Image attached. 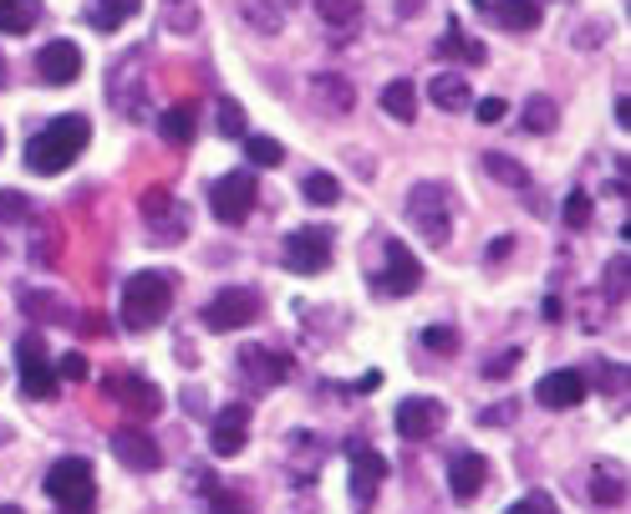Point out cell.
<instances>
[{"instance_id":"33","label":"cell","mask_w":631,"mask_h":514,"mask_svg":"<svg viewBox=\"0 0 631 514\" xmlns=\"http://www.w3.org/2000/svg\"><path fill=\"white\" fill-rule=\"evenodd\" d=\"M215 128L225 132V138H245V132H250V112L239 108L235 97H219L215 102Z\"/></svg>"},{"instance_id":"16","label":"cell","mask_w":631,"mask_h":514,"mask_svg":"<svg viewBox=\"0 0 631 514\" xmlns=\"http://www.w3.org/2000/svg\"><path fill=\"white\" fill-rule=\"evenodd\" d=\"M245 443H250V407L229 403L225 413L215 418V428H209V448H215L219 458H235Z\"/></svg>"},{"instance_id":"20","label":"cell","mask_w":631,"mask_h":514,"mask_svg":"<svg viewBox=\"0 0 631 514\" xmlns=\"http://www.w3.org/2000/svg\"><path fill=\"white\" fill-rule=\"evenodd\" d=\"M479 11H489L494 21L504 26V31H514V37H524V31H535L540 26V6L535 0H474Z\"/></svg>"},{"instance_id":"23","label":"cell","mask_w":631,"mask_h":514,"mask_svg":"<svg viewBox=\"0 0 631 514\" xmlns=\"http://www.w3.org/2000/svg\"><path fill=\"white\" fill-rule=\"evenodd\" d=\"M382 112L393 122H413L417 118V87L407 82V77H397V82L382 87Z\"/></svg>"},{"instance_id":"12","label":"cell","mask_w":631,"mask_h":514,"mask_svg":"<svg viewBox=\"0 0 631 514\" xmlns=\"http://www.w3.org/2000/svg\"><path fill=\"white\" fill-rule=\"evenodd\" d=\"M346 454H352V500H357L362 510H372L382 478H387V458H382L377 448H367V443H346Z\"/></svg>"},{"instance_id":"11","label":"cell","mask_w":631,"mask_h":514,"mask_svg":"<svg viewBox=\"0 0 631 514\" xmlns=\"http://www.w3.org/2000/svg\"><path fill=\"white\" fill-rule=\"evenodd\" d=\"M393 423H397V433H403L407 443H423V438H433V433L448 423V407H443L438 397H403Z\"/></svg>"},{"instance_id":"37","label":"cell","mask_w":631,"mask_h":514,"mask_svg":"<svg viewBox=\"0 0 631 514\" xmlns=\"http://www.w3.org/2000/svg\"><path fill=\"white\" fill-rule=\"evenodd\" d=\"M316 11H322V21H332V26H357L362 0H316Z\"/></svg>"},{"instance_id":"5","label":"cell","mask_w":631,"mask_h":514,"mask_svg":"<svg viewBox=\"0 0 631 514\" xmlns=\"http://www.w3.org/2000/svg\"><path fill=\"white\" fill-rule=\"evenodd\" d=\"M16 377H21V397H31V403H51L57 397V367H51V352L41 342V332H26L16 342Z\"/></svg>"},{"instance_id":"44","label":"cell","mask_w":631,"mask_h":514,"mask_svg":"<svg viewBox=\"0 0 631 514\" xmlns=\"http://www.w3.org/2000/svg\"><path fill=\"white\" fill-rule=\"evenodd\" d=\"M168 209H174V199H168V189H148V194H144V219H148V225H154L158 215H168Z\"/></svg>"},{"instance_id":"7","label":"cell","mask_w":631,"mask_h":514,"mask_svg":"<svg viewBox=\"0 0 631 514\" xmlns=\"http://www.w3.org/2000/svg\"><path fill=\"white\" fill-rule=\"evenodd\" d=\"M332 229H316V225H300L286 235L280 245V260H286L290 276H322L326 265H332Z\"/></svg>"},{"instance_id":"19","label":"cell","mask_w":631,"mask_h":514,"mask_svg":"<svg viewBox=\"0 0 631 514\" xmlns=\"http://www.w3.org/2000/svg\"><path fill=\"white\" fill-rule=\"evenodd\" d=\"M322 458H326L322 438H310V433H290V443H286V468H290V478H296V484H310V478L322 474Z\"/></svg>"},{"instance_id":"2","label":"cell","mask_w":631,"mask_h":514,"mask_svg":"<svg viewBox=\"0 0 631 514\" xmlns=\"http://www.w3.org/2000/svg\"><path fill=\"white\" fill-rule=\"evenodd\" d=\"M174 306V276L168 270H138L122 280V326L128 332H154Z\"/></svg>"},{"instance_id":"31","label":"cell","mask_w":631,"mask_h":514,"mask_svg":"<svg viewBox=\"0 0 631 514\" xmlns=\"http://www.w3.org/2000/svg\"><path fill=\"white\" fill-rule=\"evenodd\" d=\"M524 128H530V132H555V128H560L555 97H545V92L530 97V102H524Z\"/></svg>"},{"instance_id":"27","label":"cell","mask_w":631,"mask_h":514,"mask_svg":"<svg viewBox=\"0 0 631 514\" xmlns=\"http://www.w3.org/2000/svg\"><path fill=\"white\" fill-rule=\"evenodd\" d=\"M132 11H138V0H92V6H87V26H92V31H118Z\"/></svg>"},{"instance_id":"1","label":"cell","mask_w":631,"mask_h":514,"mask_svg":"<svg viewBox=\"0 0 631 514\" xmlns=\"http://www.w3.org/2000/svg\"><path fill=\"white\" fill-rule=\"evenodd\" d=\"M92 144V122L82 112H67V118H51L41 132H31V144H26V168L51 179V174H67L77 164V154Z\"/></svg>"},{"instance_id":"18","label":"cell","mask_w":631,"mask_h":514,"mask_svg":"<svg viewBox=\"0 0 631 514\" xmlns=\"http://www.w3.org/2000/svg\"><path fill=\"white\" fill-rule=\"evenodd\" d=\"M108 393L118 397L122 413H132V418H158V407H164V393L148 377H112Z\"/></svg>"},{"instance_id":"17","label":"cell","mask_w":631,"mask_h":514,"mask_svg":"<svg viewBox=\"0 0 631 514\" xmlns=\"http://www.w3.org/2000/svg\"><path fill=\"white\" fill-rule=\"evenodd\" d=\"M489 484V458L484 454H453L448 464V494L459 504H474Z\"/></svg>"},{"instance_id":"10","label":"cell","mask_w":631,"mask_h":514,"mask_svg":"<svg viewBox=\"0 0 631 514\" xmlns=\"http://www.w3.org/2000/svg\"><path fill=\"white\" fill-rule=\"evenodd\" d=\"M108 448L122 468H132V474H154V468L164 464V448H158V438L148 428H112Z\"/></svg>"},{"instance_id":"38","label":"cell","mask_w":631,"mask_h":514,"mask_svg":"<svg viewBox=\"0 0 631 514\" xmlns=\"http://www.w3.org/2000/svg\"><path fill=\"white\" fill-rule=\"evenodd\" d=\"M57 245H61L57 219H41V235H31V260L51 265V260H57Z\"/></svg>"},{"instance_id":"54","label":"cell","mask_w":631,"mask_h":514,"mask_svg":"<svg viewBox=\"0 0 631 514\" xmlns=\"http://www.w3.org/2000/svg\"><path fill=\"white\" fill-rule=\"evenodd\" d=\"M0 148H6V132H0Z\"/></svg>"},{"instance_id":"26","label":"cell","mask_w":631,"mask_h":514,"mask_svg":"<svg viewBox=\"0 0 631 514\" xmlns=\"http://www.w3.org/2000/svg\"><path fill=\"white\" fill-rule=\"evenodd\" d=\"M41 16V0H0V31L6 37H26Z\"/></svg>"},{"instance_id":"13","label":"cell","mask_w":631,"mask_h":514,"mask_svg":"<svg viewBox=\"0 0 631 514\" xmlns=\"http://www.w3.org/2000/svg\"><path fill=\"white\" fill-rule=\"evenodd\" d=\"M535 403L550 407V413H565V407H581L585 403V377L575 367H560V372H545L535 383Z\"/></svg>"},{"instance_id":"52","label":"cell","mask_w":631,"mask_h":514,"mask_svg":"<svg viewBox=\"0 0 631 514\" xmlns=\"http://www.w3.org/2000/svg\"><path fill=\"white\" fill-rule=\"evenodd\" d=\"M0 443H11V428H6V423H0Z\"/></svg>"},{"instance_id":"3","label":"cell","mask_w":631,"mask_h":514,"mask_svg":"<svg viewBox=\"0 0 631 514\" xmlns=\"http://www.w3.org/2000/svg\"><path fill=\"white\" fill-rule=\"evenodd\" d=\"M47 500L57 504L61 514H92L97 510V478H92V464L77 454L57 458L47 468Z\"/></svg>"},{"instance_id":"42","label":"cell","mask_w":631,"mask_h":514,"mask_svg":"<svg viewBox=\"0 0 631 514\" xmlns=\"http://www.w3.org/2000/svg\"><path fill=\"white\" fill-rule=\"evenodd\" d=\"M423 347L428 352H453L459 347V332H453V326H428V332H423Z\"/></svg>"},{"instance_id":"48","label":"cell","mask_w":631,"mask_h":514,"mask_svg":"<svg viewBox=\"0 0 631 514\" xmlns=\"http://www.w3.org/2000/svg\"><path fill=\"white\" fill-rule=\"evenodd\" d=\"M601 31H607V26H585L575 41H581V47H601Z\"/></svg>"},{"instance_id":"34","label":"cell","mask_w":631,"mask_h":514,"mask_svg":"<svg viewBox=\"0 0 631 514\" xmlns=\"http://www.w3.org/2000/svg\"><path fill=\"white\" fill-rule=\"evenodd\" d=\"M245 154H250L255 168H275L286 158V148L275 144V138H265V132H245Z\"/></svg>"},{"instance_id":"4","label":"cell","mask_w":631,"mask_h":514,"mask_svg":"<svg viewBox=\"0 0 631 514\" xmlns=\"http://www.w3.org/2000/svg\"><path fill=\"white\" fill-rule=\"evenodd\" d=\"M407 225L417 235L428 239V245H448L453 239V199H448V184H413L407 189Z\"/></svg>"},{"instance_id":"51","label":"cell","mask_w":631,"mask_h":514,"mask_svg":"<svg viewBox=\"0 0 631 514\" xmlns=\"http://www.w3.org/2000/svg\"><path fill=\"white\" fill-rule=\"evenodd\" d=\"M0 514H26V510H21V504H0Z\"/></svg>"},{"instance_id":"46","label":"cell","mask_w":631,"mask_h":514,"mask_svg":"<svg viewBox=\"0 0 631 514\" xmlns=\"http://www.w3.org/2000/svg\"><path fill=\"white\" fill-rule=\"evenodd\" d=\"M504 112H510V108H504V97H484V102L474 108V118L479 122H504Z\"/></svg>"},{"instance_id":"28","label":"cell","mask_w":631,"mask_h":514,"mask_svg":"<svg viewBox=\"0 0 631 514\" xmlns=\"http://www.w3.org/2000/svg\"><path fill=\"white\" fill-rule=\"evenodd\" d=\"M300 199L316 204V209H332V204H342V179L316 168V174H306V179H300Z\"/></svg>"},{"instance_id":"45","label":"cell","mask_w":631,"mask_h":514,"mask_svg":"<svg viewBox=\"0 0 631 514\" xmlns=\"http://www.w3.org/2000/svg\"><path fill=\"white\" fill-rule=\"evenodd\" d=\"M514 413H520V403H494V407L479 413V423H484V428H500V423H510Z\"/></svg>"},{"instance_id":"53","label":"cell","mask_w":631,"mask_h":514,"mask_svg":"<svg viewBox=\"0 0 631 514\" xmlns=\"http://www.w3.org/2000/svg\"><path fill=\"white\" fill-rule=\"evenodd\" d=\"M0 87H6V57H0Z\"/></svg>"},{"instance_id":"55","label":"cell","mask_w":631,"mask_h":514,"mask_svg":"<svg viewBox=\"0 0 631 514\" xmlns=\"http://www.w3.org/2000/svg\"><path fill=\"white\" fill-rule=\"evenodd\" d=\"M0 255H6V245H0Z\"/></svg>"},{"instance_id":"32","label":"cell","mask_w":631,"mask_h":514,"mask_svg":"<svg viewBox=\"0 0 631 514\" xmlns=\"http://www.w3.org/2000/svg\"><path fill=\"white\" fill-rule=\"evenodd\" d=\"M484 174H494L500 184H510V189H530V168L524 164H514L510 154H484Z\"/></svg>"},{"instance_id":"24","label":"cell","mask_w":631,"mask_h":514,"mask_svg":"<svg viewBox=\"0 0 631 514\" xmlns=\"http://www.w3.org/2000/svg\"><path fill=\"white\" fill-rule=\"evenodd\" d=\"M591 500L595 504H621L627 500V468L621 464H595L591 468Z\"/></svg>"},{"instance_id":"25","label":"cell","mask_w":631,"mask_h":514,"mask_svg":"<svg viewBox=\"0 0 631 514\" xmlns=\"http://www.w3.org/2000/svg\"><path fill=\"white\" fill-rule=\"evenodd\" d=\"M194 122H199V112H194V102H174L168 112H158V132H164L174 148H184L194 138Z\"/></svg>"},{"instance_id":"40","label":"cell","mask_w":631,"mask_h":514,"mask_svg":"<svg viewBox=\"0 0 631 514\" xmlns=\"http://www.w3.org/2000/svg\"><path fill=\"white\" fill-rule=\"evenodd\" d=\"M591 215H595V209H591V194H565V225H571V229H585V225H591Z\"/></svg>"},{"instance_id":"35","label":"cell","mask_w":631,"mask_h":514,"mask_svg":"<svg viewBox=\"0 0 631 514\" xmlns=\"http://www.w3.org/2000/svg\"><path fill=\"white\" fill-rule=\"evenodd\" d=\"M21 219H31V194L0 189V225H21Z\"/></svg>"},{"instance_id":"8","label":"cell","mask_w":631,"mask_h":514,"mask_svg":"<svg viewBox=\"0 0 631 514\" xmlns=\"http://www.w3.org/2000/svg\"><path fill=\"white\" fill-rule=\"evenodd\" d=\"M199 316L209 332H239V326H250L260 316V296L250 286H225L219 296H209V306Z\"/></svg>"},{"instance_id":"9","label":"cell","mask_w":631,"mask_h":514,"mask_svg":"<svg viewBox=\"0 0 631 514\" xmlns=\"http://www.w3.org/2000/svg\"><path fill=\"white\" fill-rule=\"evenodd\" d=\"M417 286H423V265H417V255L407 250L403 239H387V245H382L377 290L382 296H413Z\"/></svg>"},{"instance_id":"14","label":"cell","mask_w":631,"mask_h":514,"mask_svg":"<svg viewBox=\"0 0 631 514\" xmlns=\"http://www.w3.org/2000/svg\"><path fill=\"white\" fill-rule=\"evenodd\" d=\"M37 72L47 87H72L77 77H82V51H77V41H47L37 57Z\"/></svg>"},{"instance_id":"22","label":"cell","mask_w":631,"mask_h":514,"mask_svg":"<svg viewBox=\"0 0 631 514\" xmlns=\"http://www.w3.org/2000/svg\"><path fill=\"white\" fill-rule=\"evenodd\" d=\"M428 97H433V108H438V112H464V108H474V92H469V82H464L459 72H438V77H433Z\"/></svg>"},{"instance_id":"47","label":"cell","mask_w":631,"mask_h":514,"mask_svg":"<svg viewBox=\"0 0 631 514\" xmlns=\"http://www.w3.org/2000/svg\"><path fill=\"white\" fill-rule=\"evenodd\" d=\"M57 377H72V383H82V377H87V357H77V352H67V357L57 362Z\"/></svg>"},{"instance_id":"43","label":"cell","mask_w":631,"mask_h":514,"mask_svg":"<svg viewBox=\"0 0 631 514\" xmlns=\"http://www.w3.org/2000/svg\"><path fill=\"white\" fill-rule=\"evenodd\" d=\"M611 286V300H621L627 296V255H617V260H611V270H607V280H601V290Z\"/></svg>"},{"instance_id":"15","label":"cell","mask_w":631,"mask_h":514,"mask_svg":"<svg viewBox=\"0 0 631 514\" xmlns=\"http://www.w3.org/2000/svg\"><path fill=\"white\" fill-rule=\"evenodd\" d=\"M239 372H245L255 387H280L290 372H296V362L275 347H245L239 352Z\"/></svg>"},{"instance_id":"41","label":"cell","mask_w":631,"mask_h":514,"mask_svg":"<svg viewBox=\"0 0 631 514\" xmlns=\"http://www.w3.org/2000/svg\"><path fill=\"white\" fill-rule=\"evenodd\" d=\"M504 514H560V510H555V500H550V494L535 490V494H524V500H514Z\"/></svg>"},{"instance_id":"36","label":"cell","mask_w":631,"mask_h":514,"mask_svg":"<svg viewBox=\"0 0 631 514\" xmlns=\"http://www.w3.org/2000/svg\"><path fill=\"white\" fill-rule=\"evenodd\" d=\"M438 57H464V61H484V47L479 41H464L459 26H448V37L438 41Z\"/></svg>"},{"instance_id":"6","label":"cell","mask_w":631,"mask_h":514,"mask_svg":"<svg viewBox=\"0 0 631 514\" xmlns=\"http://www.w3.org/2000/svg\"><path fill=\"white\" fill-rule=\"evenodd\" d=\"M255 199H260V184L245 168H235V174L209 184V209H215L219 225H245L255 215Z\"/></svg>"},{"instance_id":"39","label":"cell","mask_w":631,"mask_h":514,"mask_svg":"<svg viewBox=\"0 0 631 514\" xmlns=\"http://www.w3.org/2000/svg\"><path fill=\"white\" fill-rule=\"evenodd\" d=\"M520 357H524V352H514V347H504V352H494V357H489V362H484V377H489V383H504V377H510V372H514V367H520Z\"/></svg>"},{"instance_id":"21","label":"cell","mask_w":631,"mask_h":514,"mask_svg":"<svg viewBox=\"0 0 631 514\" xmlns=\"http://www.w3.org/2000/svg\"><path fill=\"white\" fill-rule=\"evenodd\" d=\"M16 300H21V312L31 316V322H47V326H67L77 316L72 306H67L61 296H51V290H31V286H26Z\"/></svg>"},{"instance_id":"29","label":"cell","mask_w":631,"mask_h":514,"mask_svg":"<svg viewBox=\"0 0 631 514\" xmlns=\"http://www.w3.org/2000/svg\"><path fill=\"white\" fill-rule=\"evenodd\" d=\"M310 87H316V97L326 102L332 118H346V112H352V87H346L336 72H316V82H310Z\"/></svg>"},{"instance_id":"50","label":"cell","mask_w":631,"mask_h":514,"mask_svg":"<svg viewBox=\"0 0 631 514\" xmlns=\"http://www.w3.org/2000/svg\"><path fill=\"white\" fill-rule=\"evenodd\" d=\"M510 245H514V239H510V235H500L494 245H489V255H494V260H504V255H510Z\"/></svg>"},{"instance_id":"49","label":"cell","mask_w":631,"mask_h":514,"mask_svg":"<svg viewBox=\"0 0 631 514\" xmlns=\"http://www.w3.org/2000/svg\"><path fill=\"white\" fill-rule=\"evenodd\" d=\"M617 122H621V128H631V102H627V92L617 97Z\"/></svg>"},{"instance_id":"30","label":"cell","mask_w":631,"mask_h":514,"mask_svg":"<svg viewBox=\"0 0 631 514\" xmlns=\"http://www.w3.org/2000/svg\"><path fill=\"white\" fill-rule=\"evenodd\" d=\"M239 16H245L260 37H275V31L286 26V11H280L275 0H239Z\"/></svg>"}]
</instances>
